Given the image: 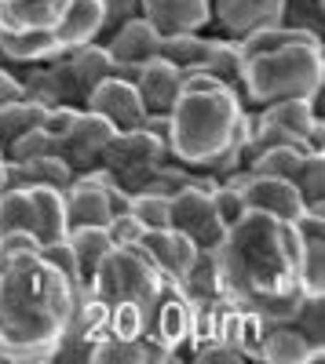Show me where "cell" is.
<instances>
[{
	"mask_svg": "<svg viewBox=\"0 0 325 364\" xmlns=\"http://www.w3.org/2000/svg\"><path fill=\"white\" fill-rule=\"evenodd\" d=\"M300 248L304 240L292 223L245 211L212 248L223 299L242 310H256L267 324H289L304 299Z\"/></svg>",
	"mask_w": 325,
	"mask_h": 364,
	"instance_id": "obj_1",
	"label": "cell"
},
{
	"mask_svg": "<svg viewBox=\"0 0 325 364\" xmlns=\"http://www.w3.org/2000/svg\"><path fill=\"white\" fill-rule=\"evenodd\" d=\"M70 281L41 252L0 259V360H51L73 310Z\"/></svg>",
	"mask_w": 325,
	"mask_h": 364,
	"instance_id": "obj_2",
	"label": "cell"
},
{
	"mask_svg": "<svg viewBox=\"0 0 325 364\" xmlns=\"http://www.w3.org/2000/svg\"><path fill=\"white\" fill-rule=\"evenodd\" d=\"M245 102L234 91H183L168 120V154L190 171H209L242 135Z\"/></svg>",
	"mask_w": 325,
	"mask_h": 364,
	"instance_id": "obj_3",
	"label": "cell"
},
{
	"mask_svg": "<svg viewBox=\"0 0 325 364\" xmlns=\"http://www.w3.org/2000/svg\"><path fill=\"white\" fill-rule=\"evenodd\" d=\"M245 106H267L278 99H311L325 87V51L321 41H296L263 51L242 66Z\"/></svg>",
	"mask_w": 325,
	"mask_h": 364,
	"instance_id": "obj_4",
	"label": "cell"
},
{
	"mask_svg": "<svg viewBox=\"0 0 325 364\" xmlns=\"http://www.w3.org/2000/svg\"><path fill=\"white\" fill-rule=\"evenodd\" d=\"M165 284L168 281L161 277V269L132 245V248H110L106 252V259L92 273V281H88V291H92L103 306L135 302V306H143L150 314Z\"/></svg>",
	"mask_w": 325,
	"mask_h": 364,
	"instance_id": "obj_5",
	"label": "cell"
},
{
	"mask_svg": "<svg viewBox=\"0 0 325 364\" xmlns=\"http://www.w3.org/2000/svg\"><path fill=\"white\" fill-rule=\"evenodd\" d=\"M212 186H216V178L205 175L201 182H190V186L168 197V226L187 233L201 252H212L227 233V226L220 223L216 208H212Z\"/></svg>",
	"mask_w": 325,
	"mask_h": 364,
	"instance_id": "obj_6",
	"label": "cell"
},
{
	"mask_svg": "<svg viewBox=\"0 0 325 364\" xmlns=\"http://www.w3.org/2000/svg\"><path fill=\"white\" fill-rule=\"evenodd\" d=\"M168 157L172 154L154 135H146L143 128H132V132H117L110 139V146L103 149V168H110L117 175V182H121L128 193H135V190H143V182L154 175V168Z\"/></svg>",
	"mask_w": 325,
	"mask_h": 364,
	"instance_id": "obj_7",
	"label": "cell"
},
{
	"mask_svg": "<svg viewBox=\"0 0 325 364\" xmlns=\"http://www.w3.org/2000/svg\"><path fill=\"white\" fill-rule=\"evenodd\" d=\"M113 135H117V128L110 124L106 117H99L92 109H81L77 120H73V128L63 139H55V154L70 164L73 175H81L88 168L103 164V149L110 146Z\"/></svg>",
	"mask_w": 325,
	"mask_h": 364,
	"instance_id": "obj_8",
	"label": "cell"
},
{
	"mask_svg": "<svg viewBox=\"0 0 325 364\" xmlns=\"http://www.w3.org/2000/svg\"><path fill=\"white\" fill-rule=\"evenodd\" d=\"M190 310L194 302L180 291V284H165L154 310H150V324H146V336H150L161 350H168L172 357L187 346V336H190Z\"/></svg>",
	"mask_w": 325,
	"mask_h": 364,
	"instance_id": "obj_9",
	"label": "cell"
},
{
	"mask_svg": "<svg viewBox=\"0 0 325 364\" xmlns=\"http://www.w3.org/2000/svg\"><path fill=\"white\" fill-rule=\"evenodd\" d=\"M135 248L150 259L161 269V277L172 281V284L183 281L187 269L194 266V259L201 255V248L194 245V240L187 233H180V230H172V226H165V230H143Z\"/></svg>",
	"mask_w": 325,
	"mask_h": 364,
	"instance_id": "obj_10",
	"label": "cell"
},
{
	"mask_svg": "<svg viewBox=\"0 0 325 364\" xmlns=\"http://www.w3.org/2000/svg\"><path fill=\"white\" fill-rule=\"evenodd\" d=\"M84 109H92V113L106 117L117 132H132V128H139V124H143V117H146L135 84H132V80H121V77H113V73L92 87V95H88Z\"/></svg>",
	"mask_w": 325,
	"mask_h": 364,
	"instance_id": "obj_11",
	"label": "cell"
},
{
	"mask_svg": "<svg viewBox=\"0 0 325 364\" xmlns=\"http://www.w3.org/2000/svg\"><path fill=\"white\" fill-rule=\"evenodd\" d=\"M282 0H212V22L220 37L242 41L263 26H278Z\"/></svg>",
	"mask_w": 325,
	"mask_h": 364,
	"instance_id": "obj_12",
	"label": "cell"
},
{
	"mask_svg": "<svg viewBox=\"0 0 325 364\" xmlns=\"http://www.w3.org/2000/svg\"><path fill=\"white\" fill-rule=\"evenodd\" d=\"M158 44H161V33L154 29V22L146 15L121 22L103 41L113 66H143V63H150V58H158Z\"/></svg>",
	"mask_w": 325,
	"mask_h": 364,
	"instance_id": "obj_13",
	"label": "cell"
},
{
	"mask_svg": "<svg viewBox=\"0 0 325 364\" xmlns=\"http://www.w3.org/2000/svg\"><path fill=\"white\" fill-rule=\"evenodd\" d=\"M245 208L249 211H263V215H274L282 223H296L304 215V200L296 193L289 178H271V175H252L245 182Z\"/></svg>",
	"mask_w": 325,
	"mask_h": 364,
	"instance_id": "obj_14",
	"label": "cell"
},
{
	"mask_svg": "<svg viewBox=\"0 0 325 364\" xmlns=\"http://www.w3.org/2000/svg\"><path fill=\"white\" fill-rule=\"evenodd\" d=\"M143 15L165 33H201L212 22V0H143Z\"/></svg>",
	"mask_w": 325,
	"mask_h": 364,
	"instance_id": "obj_15",
	"label": "cell"
},
{
	"mask_svg": "<svg viewBox=\"0 0 325 364\" xmlns=\"http://www.w3.org/2000/svg\"><path fill=\"white\" fill-rule=\"evenodd\" d=\"M135 91L146 113H172L175 99L183 95V70H175L165 58H150L135 70Z\"/></svg>",
	"mask_w": 325,
	"mask_h": 364,
	"instance_id": "obj_16",
	"label": "cell"
},
{
	"mask_svg": "<svg viewBox=\"0 0 325 364\" xmlns=\"http://www.w3.org/2000/svg\"><path fill=\"white\" fill-rule=\"evenodd\" d=\"M259 120L282 128V132H292L300 135L311 149H321V117L311 109V99H278V102H267L259 106Z\"/></svg>",
	"mask_w": 325,
	"mask_h": 364,
	"instance_id": "obj_17",
	"label": "cell"
},
{
	"mask_svg": "<svg viewBox=\"0 0 325 364\" xmlns=\"http://www.w3.org/2000/svg\"><path fill=\"white\" fill-rule=\"evenodd\" d=\"M321 353L325 346H314L292 324H267L259 343V360L267 364H307V360H321Z\"/></svg>",
	"mask_w": 325,
	"mask_h": 364,
	"instance_id": "obj_18",
	"label": "cell"
},
{
	"mask_svg": "<svg viewBox=\"0 0 325 364\" xmlns=\"http://www.w3.org/2000/svg\"><path fill=\"white\" fill-rule=\"evenodd\" d=\"M63 200H66L70 230L73 226H106L110 223V204H106V193H103V186L96 178L73 175V182L63 190Z\"/></svg>",
	"mask_w": 325,
	"mask_h": 364,
	"instance_id": "obj_19",
	"label": "cell"
},
{
	"mask_svg": "<svg viewBox=\"0 0 325 364\" xmlns=\"http://www.w3.org/2000/svg\"><path fill=\"white\" fill-rule=\"evenodd\" d=\"M103 33V4L99 0H70L63 18L55 22V44L58 51L92 44Z\"/></svg>",
	"mask_w": 325,
	"mask_h": 364,
	"instance_id": "obj_20",
	"label": "cell"
},
{
	"mask_svg": "<svg viewBox=\"0 0 325 364\" xmlns=\"http://www.w3.org/2000/svg\"><path fill=\"white\" fill-rule=\"evenodd\" d=\"M70 0H0V29L26 33V29H55Z\"/></svg>",
	"mask_w": 325,
	"mask_h": 364,
	"instance_id": "obj_21",
	"label": "cell"
},
{
	"mask_svg": "<svg viewBox=\"0 0 325 364\" xmlns=\"http://www.w3.org/2000/svg\"><path fill=\"white\" fill-rule=\"evenodd\" d=\"M29 200H33V233L41 245H55V240H66L70 223H66V200L58 186H26Z\"/></svg>",
	"mask_w": 325,
	"mask_h": 364,
	"instance_id": "obj_22",
	"label": "cell"
},
{
	"mask_svg": "<svg viewBox=\"0 0 325 364\" xmlns=\"http://www.w3.org/2000/svg\"><path fill=\"white\" fill-rule=\"evenodd\" d=\"M70 182H73V171L58 154H48V157H37V161H22V164L8 161V186H58V190H66Z\"/></svg>",
	"mask_w": 325,
	"mask_h": 364,
	"instance_id": "obj_23",
	"label": "cell"
},
{
	"mask_svg": "<svg viewBox=\"0 0 325 364\" xmlns=\"http://www.w3.org/2000/svg\"><path fill=\"white\" fill-rule=\"evenodd\" d=\"M242 51L238 41L230 37H205V58H201V70H209L212 77H220L234 95L245 102V87H242Z\"/></svg>",
	"mask_w": 325,
	"mask_h": 364,
	"instance_id": "obj_24",
	"label": "cell"
},
{
	"mask_svg": "<svg viewBox=\"0 0 325 364\" xmlns=\"http://www.w3.org/2000/svg\"><path fill=\"white\" fill-rule=\"evenodd\" d=\"M0 55L8 63H44V58L58 55V44H55V29H26V33H4L0 29Z\"/></svg>",
	"mask_w": 325,
	"mask_h": 364,
	"instance_id": "obj_25",
	"label": "cell"
},
{
	"mask_svg": "<svg viewBox=\"0 0 325 364\" xmlns=\"http://www.w3.org/2000/svg\"><path fill=\"white\" fill-rule=\"evenodd\" d=\"M70 240V248L77 255V266H81V281L88 288V281H92V273L99 269V262L106 259V252L113 248V240L106 233V226H73L66 233Z\"/></svg>",
	"mask_w": 325,
	"mask_h": 364,
	"instance_id": "obj_26",
	"label": "cell"
},
{
	"mask_svg": "<svg viewBox=\"0 0 325 364\" xmlns=\"http://www.w3.org/2000/svg\"><path fill=\"white\" fill-rule=\"evenodd\" d=\"M292 186H296V193L304 200V211L325 215V154L321 149H311L300 161V171L292 175Z\"/></svg>",
	"mask_w": 325,
	"mask_h": 364,
	"instance_id": "obj_27",
	"label": "cell"
},
{
	"mask_svg": "<svg viewBox=\"0 0 325 364\" xmlns=\"http://www.w3.org/2000/svg\"><path fill=\"white\" fill-rule=\"evenodd\" d=\"M41 117H44V106L33 99H11L0 106V154H8V146L29 128H41Z\"/></svg>",
	"mask_w": 325,
	"mask_h": 364,
	"instance_id": "obj_28",
	"label": "cell"
},
{
	"mask_svg": "<svg viewBox=\"0 0 325 364\" xmlns=\"http://www.w3.org/2000/svg\"><path fill=\"white\" fill-rule=\"evenodd\" d=\"M180 284V291L190 299V302H212V299H223V288H220V273H216V259L212 252H201L194 259V266L187 269V277L183 281H175Z\"/></svg>",
	"mask_w": 325,
	"mask_h": 364,
	"instance_id": "obj_29",
	"label": "cell"
},
{
	"mask_svg": "<svg viewBox=\"0 0 325 364\" xmlns=\"http://www.w3.org/2000/svg\"><path fill=\"white\" fill-rule=\"evenodd\" d=\"M311 154L307 146H271V149H263V154H256L245 168L252 175H271V178H289L300 171V161Z\"/></svg>",
	"mask_w": 325,
	"mask_h": 364,
	"instance_id": "obj_30",
	"label": "cell"
},
{
	"mask_svg": "<svg viewBox=\"0 0 325 364\" xmlns=\"http://www.w3.org/2000/svg\"><path fill=\"white\" fill-rule=\"evenodd\" d=\"M158 58L172 63L175 70H194L205 58V37L201 33H165L158 44Z\"/></svg>",
	"mask_w": 325,
	"mask_h": 364,
	"instance_id": "obj_31",
	"label": "cell"
},
{
	"mask_svg": "<svg viewBox=\"0 0 325 364\" xmlns=\"http://www.w3.org/2000/svg\"><path fill=\"white\" fill-rule=\"evenodd\" d=\"M37 215H33V200H29L26 186H8L0 190V233L11 230H33Z\"/></svg>",
	"mask_w": 325,
	"mask_h": 364,
	"instance_id": "obj_32",
	"label": "cell"
},
{
	"mask_svg": "<svg viewBox=\"0 0 325 364\" xmlns=\"http://www.w3.org/2000/svg\"><path fill=\"white\" fill-rule=\"evenodd\" d=\"M146 324H150V314L135 302H113L106 306V336L110 339H143Z\"/></svg>",
	"mask_w": 325,
	"mask_h": 364,
	"instance_id": "obj_33",
	"label": "cell"
},
{
	"mask_svg": "<svg viewBox=\"0 0 325 364\" xmlns=\"http://www.w3.org/2000/svg\"><path fill=\"white\" fill-rule=\"evenodd\" d=\"M325 15V0H282L278 8V26L289 29H304V33L321 37V18Z\"/></svg>",
	"mask_w": 325,
	"mask_h": 364,
	"instance_id": "obj_34",
	"label": "cell"
},
{
	"mask_svg": "<svg viewBox=\"0 0 325 364\" xmlns=\"http://www.w3.org/2000/svg\"><path fill=\"white\" fill-rule=\"evenodd\" d=\"M300 288H304V295H325V237L304 240V248H300Z\"/></svg>",
	"mask_w": 325,
	"mask_h": 364,
	"instance_id": "obj_35",
	"label": "cell"
},
{
	"mask_svg": "<svg viewBox=\"0 0 325 364\" xmlns=\"http://www.w3.org/2000/svg\"><path fill=\"white\" fill-rule=\"evenodd\" d=\"M289 324L304 331L314 346H325V295H304L292 310Z\"/></svg>",
	"mask_w": 325,
	"mask_h": 364,
	"instance_id": "obj_36",
	"label": "cell"
},
{
	"mask_svg": "<svg viewBox=\"0 0 325 364\" xmlns=\"http://www.w3.org/2000/svg\"><path fill=\"white\" fill-rule=\"evenodd\" d=\"M128 211L143 223V230H165L168 226V197L161 193H132V204Z\"/></svg>",
	"mask_w": 325,
	"mask_h": 364,
	"instance_id": "obj_37",
	"label": "cell"
},
{
	"mask_svg": "<svg viewBox=\"0 0 325 364\" xmlns=\"http://www.w3.org/2000/svg\"><path fill=\"white\" fill-rule=\"evenodd\" d=\"M48 154H55V139L44 132V128H29L26 135H19L11 146H8V161H15V164H22V161H37V157H48Z\"/></svg>",
	"mask_w": 325,
	"mask_h": 364,
	"instance_id": "obj_38",
	"label": "cell"
},
{
	"mask_svg": "<svg viewBox=\"0 0 325 364\" xmlns=\"http://www.w3.org/2000/svg\"><path fill=\"white\" fill-rule=\"evenodd\" d=\"M41 255L63 273V277L70 281V288L73 291H81L84 288V281H81V266H77V255H73V248H70V240H55V245H41Z\"/></svg>",
	"mask_w": 325,
	"mask_h": 364,
	"instance_id": "obj_39",
	"label": "cell"
},
{
	"mask_svg": "<svg viewBox=\"0 0 325 364\" xmlns=\"http://www.w3.org/2000/svg\"><path fill=\"white\" fill-rule=\"evenodd\" d=\"M99 4H103V33H99V44H103L121 22L143 15V0H99Z\"/></svg>",
	"mask_w": 325,
	"mask_h": 364,
	"instance_id": "obj_40",
	"label": "cell"
},
{
	"mask_svg": "<svg viewBox=\"0 0 325 364\" xmlns=\"http://www.w3.org/2000/svg\"><path fill=\"white\" fill-rule=\"evenodd\" d=\"M106 233L113 240V248H132V245H139V237H143V223L132 215V211H125V215H113L106 223Z\"/></svg>",
	"mask_w": 325,
	"mask_h": 364,
	"instance_id": "obj_41",
	"label": "cell"
},
{
	"mask_svg": "<svg viewBox=\"0 0 325 364\" xmlns=\"http://www.w3.org/2000/svg\"><path fill=\"white\" fill-rule=\"evenodd\" d=\"M77 106H48L44 117H41V128L51 135V139H63L70 128H73V120H77Z\"/></svg>",
	"mask_w": 325,
	"mask_h": 364,
	"instance_id": "obj_42",
	"label": "cell"
},
{
	"mask_svg": "<svg viewBox=\"0 0 325 364\" xmlns=\"http://www.w3.org/2000/svg\"><path fill=\"white\" fill-rule=\"evenodd\" d=\"M146 135H154L165 149H168V128H172V120H168V113H146L143 117V124H139Z\"/></svg>",
	"mask_w": 325,
	"mask_h": 364,
	"instance_id": "obj_43",
	"label": "cell"
},
{
	"mask_svg": "<svg viewBox=\"0 0 325 364\" xmlns=\"http://www.w3.org/2000/svg\"><path fill=\"white\" fill-rule=\"evenodd\" d=\"M11 99H22V80H19V73H11L0 63V106L11 102Z\"/></svg>",
	"mask_w": 325,
	"mask_h": 364,
	"instance_id": "obj_44",
	"label": "cell"
},
{
	"mask_svg": "<svg viewBox=\"0 0 325 364\" xmlns=\"http://www.w3.org/2000/svg\"><path fill=\"white\" fill-rule=\"evenodd\" d=\"M4 186H8V157L0 154V190H4Z\"/></svg>",
	"mask_w": 325,
	"mask_h": 364,
	"instance_id": "obj_45",
	"label": "cell"
}]
</instances>
